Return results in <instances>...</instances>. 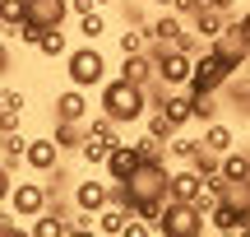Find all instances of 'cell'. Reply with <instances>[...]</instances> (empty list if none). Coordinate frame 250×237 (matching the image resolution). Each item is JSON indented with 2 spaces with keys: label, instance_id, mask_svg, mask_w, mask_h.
<instances>
[{
  "label": "cell",
  "instance_id": "18",
  "mask_svg": "<svg viewBox=\"0 0 250 237\" xmlns=\"http://www.w3.org/2000/svg\"><path fill=\"white\" fill-rule=\"evenodd\" d=\"M56 140H61V149L65 154H79L83 149V140H88V121H56V130H51Z\"/></svg>",
  "mask_w": 250,
  "mask_h": 237
},
{
  "label": "cell",
  "instance_id": "10",
  "mask_svg": "<svg viewBox=\"0 0 250 237\" xmlns=\"http://www.w3.org/2000/svg\"><path fill=\"white\" fill-rule=\"evenodd\" d=\"M51 107H56V121H88L93 117V112H88V89H79V84L61 89Z\"/></svg>",
  "mask_w": 250,
  "mask_h": 237
},
{
  "label": "cell",
  "instance_id": "33",
  "mask_svg": "<svg viewBox=\"0 0 250 237\" xmlns=\"http://www.w3.org/2000/svg\"><path fill=\"white\" fill-rule=\"evenodd\" d=\"M148 5H153V9H171L176 0H148Z\"/></svg>",
  "mask_w": 250,
  "mask_h": 237
},
{
  "label": "cell",
  "instance_id": "31",
  "mask_svg": "<svg viewBox=\"0 0 250 237\" xmlns=\"http://www.w3.org/2000/svg\"><path fill=\"white\" fill-rule=\"evenodd\" d=\"M70 9H74V19H79V14H88V9H98V0H70Z\"/></svg>",
  "mask_w": 250,
  "mask_h": 237
},
{
  "label": "cell",
  "instance_id": "14",
  "mask_svg": "<svg viewBox=\"0 0 250 237\" xmlns=\"http://www.w3.org/2000/svg\"><path fill=\"white\" fill-rule=\"evenodd\" d=\"M144 158H139V144H116L111 149V158H107V167H102V172L111 177V182H125V177L134 172V167H139Z\"/></svg>",
  "mask_w": 250,
  "mask_h": 237
},
{
  "label": "cell",
  "instance_id": "5",
  "mask_svg": "<svg viewBox=\"0 0 250 237\" xmlns=\"http://www.w3.org/2000/svg\"><path fill=\"white\" fill-rule=\"evenodd\" d=\"M5 210H14V219H37V214L51 210V186L46 182H14Z\"/></svg>",
  "mask_w": 250,
  "mask_h": 237
},
{
  "label": "cell",
  "instance_id": "27",
  "mask_svg": "<svg viewBox=\"0 0 250 237\" xmlns=\"http://www.w3.org/2000/svg\"><path fill=\"white\" fill-rule=\"evenodd\" d=\"M195 121H199V126L218 121V98H213V93H195Z\"/></svg>",
  "mask_w": 250,
  "mask_h": 237
},
{
  "label": "cell",
  "instance_id": "7",
  "mask_svg": "<svg viewBox=\"0 0 250 237\" xmlns=\"http://www.w3.org/2000/svg\"><path fill=\"white\" fill-rule=\"evenodd\" d=\"M208 228H213V233H227V237H232V233L246 237L250 233V200H232V195H227V200L208 214Z\"/></svg>",
  "mask_w": 250,
  "mask_h": 237
},
{
  "label": "cell",
  "instance_id": "30",
  "mask_svg": "<svg viewBox=\"0 0 250 237\" xmlns=\"http://www.w3.org/2000/svg\"><path fill=\"white\" fill-rule=\"evenodd\" d=\"M19 121H23V112H0V130H19Z\"/></svg>",
  "mask_w": 250,
  "mask_h": 237
},
{
  "label": "cell",
  "instance_id": "12",
  "mask_svg": "<svg viewBox=\"0 0 250 237\" xmlns=\"http://www.w3.org/2000/svg\"><path fill=\"white\" fill-rule=\"evenodd\" d=\"M0 167L5 172L28 167V135L23 130H0Z\"/></svg>",
  "mask_w": 250,
  "mask_h": 237
},
{
  "label": "cell",
  "instance_id": "21",
  "mask_svg": "<svg viewBox=\"0 0 250 237\" xmlns=\"http://www.w3.org/2000/svg\"><path fill=\"white\" fill-rule=\"evenodd\" d=\"M223 177L227 182H250V154L246 149H227L223 154Z\"/></svg>",
  "mask_w": 250,
  "mask_h": 237
},
{
  "label": "cell",
  "instance_id": "6",
  "mask_svg": "<svg viewBox=\"0 0 250 237\" xmlns=\"http://www.w3.org/2000/svg\"><path fill=\"white\" fill-rule=\"evenodd\" d=\"M158 79L167 89H186L195 79V51L186 47H171V51H158Z\"/></svg>",
  "mask_w": 250,
  "mask_h": 237
},
{
  "label": "cell",
  "instance_id": "29",
  "mask_svg": "<svg viewBox=\"0 0 250 237\" xmlns=\"http://www.w3.org/2000/svg\"><path fill=\"white\" fill-rule=\"evenodd\" d=\"M0 107H5V112H23V107H28V98H23L19 89H5V93H0Z\"/></svg>",
  "mask_w": 250,
  "mask_h": 237
},
{
  "label": "cell",
  "instance_id": "19",
  "mask_svg": "<svg viewBox=\"0 0 250 237\" xmlns=\"http://www.w3.org/2000/svg\"><path fill=\"white\" fill-rule=\"evenodd\" d=\"M199 140H204V149H213V154H227V149H236V130L227 126V121H208Z\"/></svg>",
  "mask_w": 250,
  "mask_h": 237
},
{
  "label": "cell",
  "instance_id": "13",
  "mask_svg": "<svg viewBox=\"0 0 250 237\" xmlns=\"http://www.w3.org/2000/svg\"><path fill=\"white\" fill-rule=\"evenodd\" d=\"M204 182H208V177L199 172L195 163H186L181 172H171V200H190V205H195L199 191H204Z\"/></svg>",
  "mask_w": 250,
  "mask_h": 237
},
{
  "label": "cell",
  "instance_id": "3",
  "mask_svg": "<svg viewBox=\"0 0 250 237\" xmlns=\"http://www.w3.org/2000/svg\"><path fill=\"white\" fill-rule=\"evenodd\" d=\"M208 228V214L190 200H167L162 210V223H158V237H199Z\"/></svg>",
  "mask_w": 250,
  "mask_h": 237
},
{
  "label": "cell",
  "instance_id": "32",
  "mask_svg": "<svg viewBox=\"0 0 250 237\" xmlns=\"http://www.w3.org/2000/svg\"><path fill=\"white\" fill-rule=\"evenodd\" d=\"M204 5H213V9H223V14H236V0H204Z\"/></svg>",
  "mask_w": 250,
  "mask_h": 237
},
{
  "label": "cell",
  "instance_id": "22",
  "mask_svg": "<svg viewBox=\"0 0 250 237\" xmlns=\"http://www.w3.org/2000/svg\"><path fill=\"white\" fill-rule=\"evenodd\" d=\"M37 51H42L46 61H65L74 47L65 42V33H61V28H46V33H42V42H37Z\"/></svg>",
  "mask_w": 250,
  "mask_h": 237
},
{
  "label": "cell",
  "instance_id": "9",
  "mask_svg": "<svg viewBox=\"0 0 250 237\" xmlns=\"http://www.w3.org/2000/svg\"><path fill=\"white\" fill-rule=\"evenodd\" d=\"M107 205H111V177H107V182H93V177H83V182H74V210L102 214Z\"/></svg>",
  "mask_w": 250,
  "mask_h": 237
},
{
  "label": "cell",
  "instance_id": "26",
  "mask_svg": "<svg viewBox=\"0 0 250 237\" xmlns=\"http://www.w3.org/2000/svg\"><path fill=\"white\" fill-rule=\"evenodd\" d=\"M116 47H121V56H130V51H148V28H125V33L116 37Z\"/></svg>",
  "mask_w": 250,
  "mask_h": 237
},
{
  "label": "cell",
  "instance_id": "1",
  "mask_svg": "<svg viewBox=\"0 0 250 237\" xmlns=\"http://www.w3.org/2000/svg\"><path fill=\"white\" fill-rule=\"evenodd\" d=\"M148 89L144 84H130L125 74H116V79H107L98 89V107L107 112L111 121H121V126H130V121H144L148 117Z\"/></svg>",
  "mask_w": 250,
  "mask_h": 237
},
{
  "label": "cell",
  "instance_id": "8",
  "mask_svg": "<svg viewBox=\"0 0 250 237\" xmlns=\"http://www.w3.org/2000/svg\"><path fill=\"white\" fill-rule=\"evenodd\" d=\"M61 140L56 135H37V140H28V167H33L37 177H46V172H56L61 167Z\"/></svg>",
  "mask_w": 250,
  "mask_h": 237
},
{
  "label": "cell",
  "instance_id": "17",
  "mask_svg": "<svg viewBox=\"0 0 250 237\" xmlns=\"http://www.w3.org/2000/svg\"><path fill=\"white\" fill-rule=\"evenodd\" d=\"M130 219H134V210H125V205H107V210L98 214V233L102 237H125Z\"/></svg>",
  "mask_w": 250,
  "mask_h": 237
},
{
  "label": "cell",
  "instance_id": "28",
  "mask_svg": "<svg viewBox=\"0 0 250 237\" xmlns=\"http://www.w3.org/2000/svg\"><path fill=\"white\" fill-rule=\"evenodd\" d=\"M227 93H232L236 107H246V112H250V74L236 70V79H227Z\"/></svg>",
  "mask_w": 250,
  "mask_h": 237
},
{
  "label": "cell",
  "instance_id": "34",
  "mask_svg": "<svg viewBox=\"0 0 250 237\" xmlns=\"http://www.w3.org/2000/svg\"><path fill=\"white\" fill-rule=\"evenodd\" d=\"M107 5H116V0H98V9H107Z\"/></svg>",
  "mask_w": 250,
  "mask_h": 237
},
{
  "label": "cell",
  "instance_id": "15",
  "mask_svg": "<svg viewBox=\"0 0 250 237\" xmlns=\"http://www.w3.org/2000/svg\"><path fill=\"white\" fill-rule=\"evenodd\" d=\"M190 24H195V33L204 37V42H218V37L227 33V24H232V14H223V9H213V5H204L195 19H190Z\"/></svg>",
  "mask_w": 250,
  "mask_h": 237
},
{
  "label": "cell",
  "instance_id": "23",
  "mask_svg": "<svg viewBox=\"0 0 250 237\" xmlns=\"http://www.w3.org/2000/svg\"><path fill=\"white\" fill-rule=\"evenodd\" d=\"M111 149H116V144H107V140L88 135V140H83V149H79V158H83V163H88V167H107Z\"/></svg>",
  "mask_w": 250,
  "mask_h": 237
},
{
  "label": "cell",
  "instance_id": "25",
  "mask_svg": "<svg viewBox=\"0 0 250 237\" xmlns=\"http://www.w3.org/2000/svg\"><path fill=\"white\" fill-rule=\"evenodd\" d=\"M199 149H204V140H190V135H176V140H171V144H167V154L176 158V163H195V154H199Z\"/></svg>",
  "mask_w": 250,
  "mask_h": 237
},
{
  "label": "cell",
  "instance_id": "2",
  "mask_svg": "<svg viewBox=\"0 0 250 237\" xmlns=\"http://www.w3.org/2000/svg\"><path fill=\"white\" fill-rule=\"evenodd\" d=\"M65 79L79 84V89H102V84L111 79L107 74V56L98 51V42H83V47H74V51L65 56Z\"/></svg>",
  "mask_w": 250,
  "mask_h": 237
},
{
  "label": "cell",
  "instance_id": "4",
  "mask_svg": "<svg viewBox=\"0 0 250 237\" xmlns=\"http://www.w3.org/2000/svg\"><path fill=\"white\" fill-rule=\"evenodd\" d=\"M232 74H236V70L213 51V42H208L204 51L195 56V79H190L186 89H190V93H218V89H227V79H232Z\"/></svg>",
  "mask_w": 250,
  "mask_h": 237
},
{
  "label": "cell",
  "instance_id": "20",
  "mask_svg": "<svg viewBox=\"0 0 250 237\" xmlns=\"http://www.w3.org/2000/svg\"><path fill=\"white\" fill-rule=\"evenodd\" d=\"M144 130H148V135H158V140H167V144L181 135V126H176V121H171L162 107H148V117H144Z\"/></svg>",
  "mask_w": 250,
  "mask_h": 237
},
{
  "label": "cell",
  "instance_id": "16",
  "mask_svg": "<svg viewBox=\"0 0 250 237\" xmlns=\"http://www.w3.org/2000/svg\"><path fill=\"white\" fill-rule=\"evenodd\" d=\"M162 112H167V117L176 121L181 130H186L190 121H195V93H190V89H186V93H181V89H171L167 98H162Z\"/></svg>",
  "mask_w": 250,
  "mask_h": 237
},
{
  "label": "cell",
  "instance_id": "24",
  "mask_svg": "<svg viewBox=\"0 0 250 237\" xmlns=\"http://www.w3.org/2000/svg\"><path fill=\"white\" fill-rule=\"evenodd\" d=\"M79 37H83V42H98V37H107V14H102V9L79 14Z\"/></svg>",
  "mask_w": 250,
  "mask_h": 237
},
{
  "label": "cell",
  "instance_id": "11",
  "mask_svg": "<svg viewBox=\"0 0 250 237\" xmlns=\"http://www.w3.org/2000/svg\"><path fill=\"white\" fill-rule=\"evenodd\" d=\"M116 74H125L130 84H144V89H148V84L158 79V56H153V51H130V56H121V70Z\"/></svg>",
  "mask_w": 250,
  "mask_h": 237
}]
</instances>
